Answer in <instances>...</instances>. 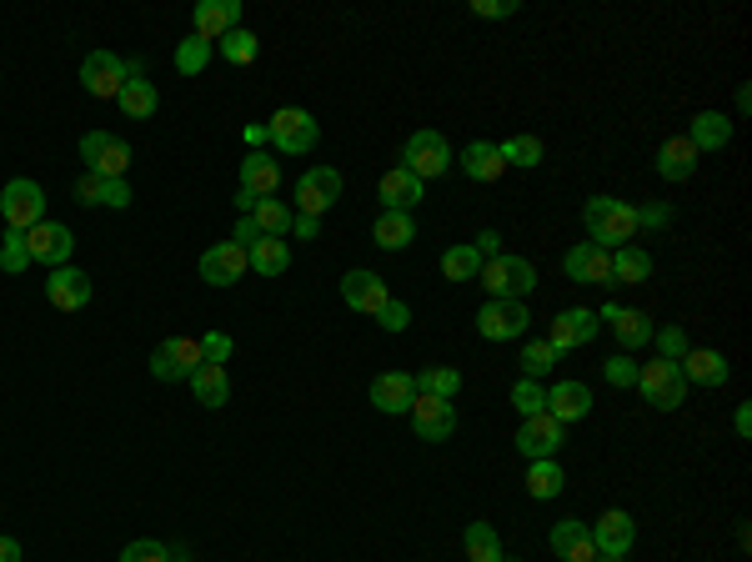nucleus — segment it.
Returning <instances> with one entry per match:
<instances>
[{
  "label": "nucleus",
  "mask_w": 752,
  "mask_h": 562,
  "mask_svg": "<svg viewBox=\"0 0 752 562\" xmlns=\"http://www.w3.org/2000/svg\"><path fill=\"white\" fill-rule=\"evenodd\" d=\"M402 166H407L417 181L446 176V171H452V146H446L442 131H411L407 151H402Z\"/></svg>",
  "instance_id": "0eeeda50"
},
{
  "label": "nucleus",
  "mask_w": 752,
  "mask_h": 562,
  "mask_svg": "<svg viewBox=\"0 0 752 562\" xmlns=\"http://www.w3.org/2000/svg\"><path fill=\"white\" fill-rule=\"evenodd\" d=\"M317 136H321L317 116L301 111V106H282V111L272 116V125H266V141H272L282 156H311Z\"/></svg>",
  "instance_id": "f03ea898"
},
{
  "label": "nucleus",
  "mask_w": 752,
  "mask_h": 562,
  "mask_svg": "<svg viewBox=\"0 0 752 562\" xmlns=\"http://www.w3.org/2000/svg\"><path fill=\"white\" fill-rule=\"evenodd\" d=\"M653 342H657V351H663V362H682V357H688V332H682V326H657L653 332Z\"/></svg>",
  "instance_id": "09e8293b"
},
{
  "label": "nucleus",
  "mask_w": 752,
  "mask_h": 562,
  "mask_svg": "<svg viewBox=\"0 0 752 562\" xmlns=\"http://www.w3.org/2000/svg\"><path fill=\"white\" fill-rule=\"evenodd\" d=\"M597 322H612V337H617V347L622 351H642L647 342H653V316L647 312H628V307H602L597 312Z\"/></svg>",
  "instance_id": "aec40b11"
},
{
  "label": "nucleus",
  "mask_w": 752,
  "mask_h": 562,
  "mask_svg": "<svg viewBox=\"0 0 752 562\" xmlns=\"http://www.w3.org/2000/svg\"><path fill=\"white\" fill-rule=\"evenodd\" d=\"M527 301H487L477 312V332L487 342H517L527 332Z\"/></svg>",
  "instance_id": "4468645a"
},
{
  "label": "nucleus",
  "mask_w": 752,
  "mask_h": 562,
  "mask_svg": "<svg viewBox=\"0 0 752 562\" xmlns=\"http://www.w3.org/2000/svg\"><path fill=\"white\" fill-rule=\"evenodd\" d=\"M206 65H211V40L191 36V40H181V46H176V71H181V75H201Z\"/></svg>",
  "instance_id": "c03bdc74"
},
{
  "label": "nucleus",
  "mask_w": 752,
  "mask_h": 562,
  "mask_svg": "<svg viewBox=\"0 0 752 562\" xmlns=\"http://www.w3.org/2000/svg\"><path fill=\"white\" fill-rule=\"evenodd\" d=\"M557 362H562V357H557L547 342H527V347H522V376H532V382H537V376H547Z\"/></svg>",
  "instance_id": "a18cd8bd"
},
{
  "label": "nucleus",
  "mask_w": 752,
  "mask_h": 562,
  "mask_svg": "<svg viewBox=\"0 0 752 562\" xmlns=\"http://www.w3.org/2000/svg\"><path fill=\"white\" fill-rule=\"evenodd\" d=\"M25 247H31V262L65 266L71 262V251H75V237H71V226H61V222H40V226L25 231Z\"/></svg>",
  "instance_id": "2eb2a0df"
},
{
  "label": "nucleus",
  "mask_w": 752,
  "mask_h": 562,
  "mask_svg": "<svg viewBox=\"0 0 752 562\" xmlns=\"http://www.w3.org/2000/svg\"><path fill=\"white\" fill-rule=\"evenodd\" d=\"M247 262H251V272H261V276H282L286 266H291V247H286L282 237H261L256 247H247Z\"/></svg>",
  "instance_id": "c9c22d12"
},
{
  "label": "nucleus",
  "mask_w": 752,
  "mask_h": 562,
  "mask_svg": "<svg viewBox=\"0 0 752 562\" xmlns=\"http://www.w3.org/2000/svg\"><path fill=\"white\" fill-rule=\"evenodd\" d=\"M247 272H251L247 247H236V241H216L211 251H201V282L206 287H236Z\"/></svg>",
  "instance_id": "f8f14e48"
},
{
  "label": "nucleus",
  "mask_w": 752,
  "mask_h": 562,
  "mask_svg": "<svg viewBox=\"0 0 752 562\" xmlns=\"http://www.w3.org/2000/svg\"><path fill=\"white\" fill-rule=\"evenodd\" d=\"M637 387H642V397L653 402L657 412H678L682 402H688V376H682V362H647V367H637Z\"/></svg>",
  "instance_id": "20e7f679"
},
{
  "label": "nucleus",
  "mask_w": 752,
  "mask_h": 562,
  "mask_svg": "<svg viewBox=\"0 0 752 562\" xmlns=\"http://www.w3.org/2000/svg\"><path fill=\"white\" fill-rule=\"evenodd\" d=\"M607 562H622V558H607Z\"/></svg>",
  "instance_id": "338daca9"
},
{
  "label": "nucleus",
  "mask_w": 752,
  "mask_h": 562,
  "mask_svg": "<svg viewBox=\"0 0 752 562\" xmlns=\"http://www.w3.org/2000/svg\"><path fill=\"white\" fill-rule=\"evenodd\" d=\"M342 301L361 316H377L386 301H392V291H386V282L377 272H346L342 276Z\"/></svg>",
  "instance_id": "f3484780"
},
{
  "label": "nucleus",
  "mask_w": 752,
  "mask_h": 562,
  "mask_svg": "<svg viewBox=\"0 0 752 562\" xmlns=\"http://www.w3.org/2000/svg\"><path fill=\"white\" fill-rule=\"evenodd\" d=\"M371 241L382 251H402L417 241V222H411V212H382L377 216V226H371Z\"/></svg>",
  "instance_id": "7c9ffc66"
},
{
  "label": "nucleus",
  "mask_w": 752,
  "mask_h": 562,
  "mask_svg": "<svg viewBox=\"0 0 752 562\" xmlns=\"http://www.w3.org/2000/svg\"><path fill=\"white\" fill-rule=\"evenodd\" d=\"M191 21H196V36L201 40H222L226 31L241 25V0H201Z\"/></svg>",
  "instance_id": "393cba45"
},
{
  "label": "nucleus",
  "mask_w": 752,
  "mask_h": 562,
  "mask_svg": "<svg viewBox=\"0 0 752 562\" xmlns=\"http://www.w3.org/2000/svg\"><path fill=\"white\" fill-rule=\"evenodd\" d=\"M100 191H106V176H96V171L75 176V201H81V206H100Z\"/></svg>",
  "instance_id": "603ef678"
},
{
  "label": "nucleus",
  "mask_w": 752,
  "mask_h": 562,
  "mask_svg": "<svg viewBox=\"0 0 752 562\" xmlns=\"http://www.w3.org/2000/svg\"><path fill=\"white\" fill-rule=\"evenodd\" d=\"M632 538H637V523H632V513H622V507L602 513V517H597V527H593L597 558H628Z\"/></svg>",
  "instance_id": "6ab92c4d"
},
{
  "label": "nucleus",
  "mask_w": 752,
  "mask_h": 562,
  "mask_svg": "<svg viewBox=\"0 0 752 562\" xmlns=\"http://www.w3.org/2000/svg\"><path fill=\"white\" fill-rule=\"evenodd\" d=\"M522 5L517 0H472V15L477 21H506V15H517Z\"/></svg>",
  "instance_id": "864d4df0"
},
{
  "label": "nucleus",
  "mask_w": 752,
  "mask_h": 562,
  "mask_svg": "<svg viewBox=\"0 0 752 562\" xmlns=\"http://www.w3.org/2000/svg\"><path fill=\"white\" fill-rule=\"evenodd\" d=\"M0 212H5V226H11V231H31V226H40L46 222V191H40V181L15 176L11 187L0 191Z\"/></svg>",
  "instance_id": "423d86ee"
},
{
  "label": "nucleus",
  "mask_w": 752,
  "mask_h": 562,
  "mask_svg": "<svg viewBox=\"0 0 752 562\" xmlns=\"http://www.w3.org/2000/svg\"><path fill=\"white\" fill-rule=\"evenodd\" d=\"M291 201H297V216H317L321 222V216L342 201V171H336V166H311V171H301Z\"/></svg>",
  "instance_id": "39448f33"
},
{
  "label": "nucleus",
  "mask_w": 752,
  "mask_h": 562,
  "mask_svg": "<svg viewBox=\"0 0 752 562\" xmlns=\"http://www.w3.org/2000/svg\"><path fill=\"white\" fill-rule=\"evenodd\" d=\"M562 432H568V427L557 422V417H547V412L522 417V427H517V452L527 457V463L557 457V452H562Z\"/></svg>",
  "instance_id": "ddd939ff"
},
{
  "label": "nucleus",
  "mask_w": 752,
  "mask_h": 562,
  "mask_svg": "<svg viewBox=\"0 0 752 562\" xmlns=\"http://www.w3.org/2000/svg\"><path fill=\"white\" fill-rule=\"evenodd\" d=\"M256 50H261V40L251 36L247 25H236V31H226V36H222V56L231 65H251V61H256Z\"/></svg>",
  "instance_id": "37998d69"
},
{
  "label": "nucleus",
  "mask_w": 752,
  "mask_h": 562,
  "mask_svg": "<svg viewBox=\"0 0 752 562\" xmlns=\"http://www.w3.org/2000/svg\"><path fill=\"white\" fill-rule=\"evenodd\" d=\"M417 382V392H427V397H442V402H452L456 392H462V372L456 367H427L421 376H411Z\"/></svg>",
  "instance_id": "a19ab883"
},
{
  "label": "nucleus",
  "mask_w": 752,
  "mask_h": 562,
  "mask_svg": "<svg viewBox=\"0 0 752 562\" xmlns=\"http://www.w3.org/2000/svg\"><path fill=\"white\" fill-rule=\"evenodd\" d=\"M81 162H86V171L106 176V181H126L131 146H126L121 136H111V131H86V136H81Z\"/></svg>",
  "instance_id": "6e6552de"
},
{
  "label": "nucleus",
  "mask_w": 752,
  "mask_h": 562,
  "mask_svg": "<svg viewBox=\"0 0 752 562\" xmlns=\"http://www.w3.org/2000/svg\"><path fill=\"white\" fill-rule=\"evenodd\" d=\"M472 247H477V256H487V262H492V256H502V237H497V231H481Z\"/></svg>",
  "instance_id": "bf43d9fd"
},
{
  "label": "nucleus",
  "mask_w": 752,
  "mask_h": 562,
  "mask_svg": "<svg viewBox=\"0 0 752 562\" xmlns=\"http://www.w3.org/2000/svg\"><path fill=\"white\" fill-rule=\"evenodd\" d=\"M291 231H297V237H317V231H321V222H317V216H291Z\"/></svg>",
  "instance_id": "052dcab7"
},
{
  "label": "nucleus",
  "mask_w": 752,
  "mask_h": 562,
  "mask_svg": "<svg viewBox=\"0 0 752 562\" xmlns=\"http://www.w3.org/2000/svg\"><path fill=\"white\" fill-rule=\"evenodd\" d=\"M377 322H382L386 326V332H407V326H411V312H407V301H386V307H382V312H377Z\"/></svg>",
  "instance_id": "6e6d98bb"
},
{
  "label": "nucleus",
  "mask_w": 752,
  "mask_h": 562,
  "mask_svg": "<svg viewBox=\"0 0 752 562\" xmlns=\"http://www.w3.org/2000/svg\"><path fill=\"white\" fill-rule=\"evenodd\" d=\"M121 562H171V552L160 548L156 538H136L121 548Z\"/></svg>",
  "instance_id": "8fccbe9b"
},
{
  "label": "nucleus",
  "mask_w": 752,
  "mask_h": 562,
  "mask_svg": "<svg viewBox=\"0 0 752 562\" xmlns=\"http://www.w3.org/2000/svg\"><path fill=\"white\" fill-rule=\"evenodd\" d=\"M196 367H201V342L191 337H166L151 351V376L156 382H186Z\"/></svg>",
  "instance_id": "9d476101"
},
{
  "label": "nucleus",
  "mask_w": 752,
  "mask_h": 562,
  "mask_svg": "<svg viewBox=\"0 0 752 562\" xmlns=\"http://www.w3.org/2000/svg\"><path fill=\"white\" fill-rule=\"evenodd\" d=\"M236 247H256L261 241V231H256V222H251V216H241V222H236Z\"/></svg>",
  "instance_id": "13d9d810"
},
{
  "label": "nucleus",
  "mask_w": 752,
  "mask_h": 562,
  "mask_svg": "<svg viewBox=\"0 0 752 562\" xmlns=\"http://www.w3.org/2000/svg\"><path fill=\"white\" fill-rule=\"evenodd\" d=\"M291 206L286 201H276V196H266V201H256V212H251V222H256V231L261 237H282L286 241V231H291Z\"/></svg>",
  "instance_id": "4c0bfd02"
},
{
  "label": "nucleus",
  "mask_w": 752,
  "mask_h": 562,
  "mask_svg": "<svg viewBox=\"0 0 752 562\" xmlns=\"http://www.w3.org/2000/svg\"><path fill=\"white\" fill-rule=\"evenodd\" d=\"M171 562H191V558H171Z\"/></svg>",
  "instance_id": "69168bd1"
},
{
  "label": "nucleus",
  "mask_w": 752,
  "mask_h": 562,
  "mask_svg": "<svg viewBox=\"0 0 752 562\" xmlns=\"http://www.w3.org/2000/svg\"><path fill=\"white\" fill-rule=\"evenodd\" d=\"M552 552L562 562H597V542H593V527L582 523V517H562V523L552 527Z\"/></svg>",
  "instance_id": "412c9836"
},
{
  "label": "nucleus",
  "mask_w": 752,
  "mask_h": 562,
  "mask_svg": "<svg viewBox=\"0 0 752 562\" xmlns=\"http://www.w3.org/2000/svg\"><path fill=\"white\" fill-rule=\"evenodd\" d=\"M732 427H738V438H752V407H738V422Z\"/></svg>",
  "instance_id": "0e129e2a"
},
{
  "label": "nucleus",
  "mask_w": 752,
  "mask_h": 562,
  "mask_svg": "<svg viewBox=\"0 0 752 562\" xmlns=\"http://www.w3.org/2000/svg\"><path fill=\"white\" fill-rule=\"evenodd\" d=\"M100 206H116V212H126V206H131V187H126V181H106V191H100Z\"/></svg>",
  "instance_id": "4d7b16f0"
},
{
  "label": "nucleus",
  "mask_w": 752,
  "mask_h": 562,
  "mask_svg": "<svg viewBox=\"0 0 752 562\" xmlns=\"http://www.w3.org/2000/svg\"><path fill=\"white\" fill-rule=\"evenodd\" d=\"M126 81H131V65H126L116 50H91L86 61H81V86L96 100H116Z\"/></svg>",
  "instance_id": "1a4fd4ad"
},
{
  "label": "nucleus",
  "mask_w": 752,
  "mask_h": 562,
  "mask_svg": "<svg viewBox=\"0 0 752 562\" xmlns=\"http://www.w3.org/2000/svg\"><path fill=\"white\" fill-rule=\"evenodd\" d=\"M421 187H427V181H417L407 166H392V171L382 176V187H377V196H382V212H411V206L421 201Z\"/></svg>",
  "instance_id": "bb28decb"
},
{
  "label": "nucleus",
  "mask_w": 752,
  "mask_h": 562,
  "mask_svg": "<svg viewBox=\"0 0 752 562\" xmlns=\"http://www.w3.org/2000/svg\"><path fill=\"white\" fill-rule=\"evenodd\" d=\"M497 151H502L506 166H522V171L542 166V141H537V136H512V141H502Z\"/></svg>",
  "instance_id": "79ce46f5"
},
{
  "label": "nucleus",
  "mask_w": 752,
  "mask_h": 562,
  "mask_svg": "<svg viewBox=\"0 0 752 562\" xmlns=\"http://www.w3.org/2000/svg\"><path fill=\"white\" fill-rule=\"evenodd\" d=\"M593 412V387L587 382H557L552 392H547V417H557V422H582V417Z\"/></svg>",
  "instance_id": "b1692460"
},
{
  "label": "nucleus",
  "mask_w": 752,
  "mask_h": 562,
  "mask_svg": "<svg viewBox=\"0 0 752 562\" xmlns=\"http://www.w3.org/2000/svg\"><path fill=\"white\" fill-rule=\"evenodd\" d=\"M462 548H467V562H502V538L492 523H472Z\"/></svg>",
  "instance_id": "58836bf2"
},
{
  "label": "nucleus",
  "mask_w": 752,
  "mask_h": 562,
  "mask_svg": "<svg viewBox=\"0 0 752 562\" xmlns=\"http://www.w3.org/2000/svg\"><path fill=\"white\" fill-rule=\"evenodd\" d=\"M442 276H446V282H477V276H481L477 247H472V241H462V247L442 251Z\"/></svg>",
  "instance_id": "ea45409f"
},
{
  "label": "nucleus",
  "mask_w": 752,
  "mask_h": 562,
  "mask_svg": "<svg viewBox=\"0 0 752 562\" xmlns=\"http://www.w3.org/2000/svg\"><path fill=\"white\" fill-rule=\"evenodd\" d=\"M682 376H688V382H697V387H723V382H728L732 376V367H728V357H723V351H688V357H682Z\"/></svg>",
  "instance_id": "c756f323"
},
{
  "label": "nucleus",
  "mask_w": 752,
  "mask_h": 562,
  "mask_svg": "<svg viewBox=\"0 0 752 562\" xmlns=\"http://www.w3.org/2000/svg\"><path fill=\"white\" fill-rule=\"evenodd\" d=\"M688 141L697 151H723L732 141V121L723 111H703V116H692V131H688Z\"/></svg>",
  "instance_id": "473e14b6"
},
{
  "label": "nucleus",
  "mask_w": 752,
  "mask_h": 562,
  "mask_svg": "<svg viewBox=\"0 0 752 562\" xmlns=\"http://www.w3.org/2000/svg\"><path fill=\"white\" fill-rule=\"evenodd\" d=\"M276 187H282V166H276V156H266V151H251L247 162H241V191L256 201L276 196Z\"/></svg>",
  "instance_id": "a878e982"
},
{
  "label": "nucleus",
  "mask_w": 752,
  "mask_h": 562,
  "mask_svg": "<svg viewBox=\"0 0 752 562\" xmlns=\"http://www.w3.org/2000/svg\"><path fill=\"white\" fill-rule=\"evenodd\" d=\"M0 266L11 276H21L25 266H31V247H25V231H5L0 237Z\"/></svg>",
  "instance_id": "49530a36"
},
{
  "label": "nucleus",
  "mask_w": 752,
  "mask_h": 562,
  "mask_svg": "<svg viewBox=\"0 0 752 562\" xmlns=\"http://www.w3.org/2000/svg\"><path fill=\"white\" fill-rule=\"evenodd\" d=\"M481 287L492 291V301H522L532 287H537V266L527 256H492L481 266Z\"/></svg>",
  "instance_id": "7ed1b4c3"
},
{
  "label": "nucleus",
  "mask_w": 752,
  "mask_h": 562,
  "mask_svg": "<svg viewBox=\"0 0 752 562\" xmlns=\"http://www.w3.org/2000/svg\"><path fill=\"white\" fill-rule=\"evenodd\" d=\"M186 382H191V392H196V402L206 407V412H216V407L231 402V376H226L222 362H201L196 372L186 376Z\"/></svg>",
  "instance_id": "cd10ccee"
},
{
  "label": "nucleus",
  "mask_w": 752,
  "mask_h": 562,
  "mask_svg": "<svg viewBox=\"0 0 752 562\" xmlns=\"http://www.w3.org/2000/svg\"><path fill=\"white\" fill-rule=\"evenodd\" d=\"M597 312H587V307H572V312H557L552 316V332H547V347L562 357V351H572V347H587V342L597 337Z\"/></svg>",
  "instance_id": "dca6fc26"
},
{
  "label": "nucleus",
  "mask_w": 752,
  "mask_h": 562,
  "mask_svg": "<svg viewBox=\"0 0 752 562\" xmlns=\"http://www.w3.org/2000/svg\"><path fill=\"white\" fill-rule=\"evenodd\" d=\"M0 562H21V542H15V538H0Z\"/></svg>",
  "instance_id": "e2e57ef3"
},
{
  "label": "nucleus",
  "mask_w": 752,
  "mask_h": 562,
  "mask_svg": "<svg viewBox=\"0 0 752 562\" xmlns=\"http://www.w3.org/2000/svg\"><path fill=\"white\" fill-rule=\"evenodd\" d=\"M582 226H587L593 247H602V251L632 247V237L642 231L637 206H632V201H617V196H593L587 201V206H582Z\"/></svg>",
  "instance_id": "f257e3e1"
},
{
  "label": "nucleus",
  "mask_w": 752,
  "mask_h": 562,
  "mask_svg": "<svg viewBox=\"0 0 752 562\" xmlns=\"http://www.w3.org/2000/svg\"><path fill=\"white\" fill-rule=\"evenodd\" d=\"M653 276V256L642 247H617L612 251V287H642Z\"/></svg>",
  "instance_id": "2f4dec72"
},
{
  "label": "nucleus",
  "mask_w": 752,
  "mask_h": 562,
  "mask_svg": "<svg viewBox=\"0 0 752 562\" xmlns=\"http://www.w3.org/2000/svg\"><path fill=\"white\" fill-rule=\"evenodd\" d=\"M512 407H517L522 417H537L547 412V392L532 382V376H517V387H512Z\"/></svg>",
  "instance_id": "de8ad7c7"
},
{
  "label": "nucleus",
  "mask_w": 752,
  "mask_h": 562,
  "mask_svg": "<svg viewBox=\"0 0 752 562\" xmlns=\"http://www.w3.org/2000/svg\"><path fill=\"white\" fill-rule=\"evenodd\" d=\"M642 226H667V206H647V212H637Z\"/></svg>",
  "instance_id": "680f3d73"
},
{
  "label": "nucleus",
  "mask_w": 752,
  "mask_h": 562,
  "mask_svg": "<svg viewBox=\"0 0 752 562\" xmlns=\"http://www.w3.org/2000/svg\"><path fill=\"white\" fill-rule=\"evenodd\" d=\"M462 171H467L472 181H497V176L506 171V162L492 141H472V146L462 151Z\"/></svg>",
  "instance_id": "72a5a7b5"
},
{
  "label": "nucleus",
  "mask_w": 752,
  "mask_h": 562,
  "mask_svg": "<svg viewBox=\"0 0 752 562\" xmlns=\"http://www.w3.org/2000/svg\"><path fill=\"white\" fill-rule=\"evenodd\" d=\"M226 357H231V337H226V332H206V337H201V362L226 367Z\"/></svg>",
  "instance_id": "5fc2aeb1"
},
{
  "label": "nucleus",
  "mask_w": 752,
  "mask_h": 562,
  "mask_svg": "<svg viewBox=\"0 0 752 562\" xmlns=\"http://www.w3.org/2000/svg\"><path fill=\"white\" fill-rule=\"evenodd\" d=\"M407 417H411V427H417L421 442H446L456 432V407L452 402H442V397H427V392L411 397Z\"/></svg>",
  "instance_id": "9b49d317"
},
{
  "label": "nucleus",
  "mask_w": 752,
  "mask_h": 562,
  "mask_svg": "<svg viewBox=\"0 0 752 562\" xmlns=\"http://www.w3.org/2000/svg\"><path fill=\"white\" fill-rule=\"evenodd\" d=\"M121 111L131 116V121H151V116H156V106H160V96H156V86H151L146 75H131V81H126L121 86Z\"/></svg>",
  "instance_id": "f704fd0d"
},
{
  "label": "nucleus",
  "mask_w": 752,
  "mask_h": 562,
  "mask_svg": "<svg viewBox=\"0 0 752 562\" xmlns=\"http://www.w3.org/2000/svg\"><path fill=\"white\" fill-rule=\"evenodd\" d=\"M411 397H417V382L407 372H382L371 382V407L386 417H402L411 407Z\"/></svg>",
  "instance_id": "5701e85b"
},
{
  "label": "nucleus",
  "mask_w": 752,
  "mask_h": 562,
  "mask_svg": "<svg viewBox=\"0 0 752 562\" xmlns=\"http://www.w3.org/2000/svg\"><path fill=\"white\" fill-rule=\"evenodd\" d=\"M46 297L56 312H81L91 301V276L86 272H75V266H56L46 282Z\"/></svg>",
  "instance_id": "4be33fe9"
},
{
  "label": "nucleus",
  "mask_w": 752,
  "mask_h": 562,
  "mask_svg": "<svg viewBox=\"0 0 752 562\" xmlns=\"http://www.w3.org/2000/svg\"><path fill=\"white\" fill-rule=\"evenodd\" d=\"M562 488H568V473H562V463H557V457L532 463V473H527V492H532V498H537V502H552Z\"/></svg>",
  "instance_id": "e433bc0d"
},
{
  "label": "nucleus",
  "mask_w": 752,
  "mask_h": 562,
  "mask_svg": "<svg viewBox=\"0 0 752 562\" xmlns=\"http://www.w3.org/2000/svg\"><path fill=\"white\" fill-rule=\"evenodd\" d=\"M607 382H612V387H637V362H632L628 351H617V357H607Z\"/></svg>",
  "instance_id": "3c124183"
},
{
  "label": "nucleus",
  "mask_w": 752,
  "mask_h": 562,
  "mask_svg": "<svg viewBox=\"0 0 752 562\" xmlns=\"http://www.w3.org/2000/svg\"><path fill=\"white\" fill-rule=\"evenodd\" d=\"M568 276L582 282V287H612V251L593 247V241H582V247L568 251Z\"/></svg>",
  "instance_id": "a211bd4d"
},
{
  "label": "nucleus",
  "mask_w": 752,
  "mask_h": 562,
  "mask_svg": "<svg viewBox=\"0 0 752 562\" xmlns=\"http://www.w3.org/2000/svg\"><path fill=\"white\" fill-rule=\"evenodd\" d=\"M697 156H703V151L692 146L688 136L663 141V146H657V176H663V181H688V176L697 171Z\"/></svg>",
  "instance_id": "c85d7f7f"
}]
</instances>
